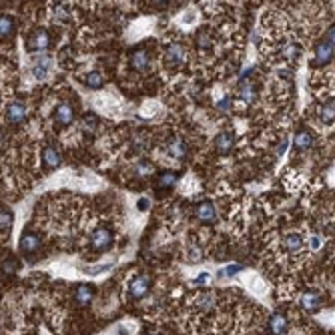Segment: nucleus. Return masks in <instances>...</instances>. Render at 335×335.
Masks as SVG:
<instances>
[{
	"label": "nucleus",
	"instance_id": "f257e3e1",
	"mask_svg": "<svg viewBox=\"0 0 335 335\" xmlns=\"http://www.w3.org/2000/svg\"><path fill=\"white\" fill-rule=\"evenodd\" d=\"M28 50L30 52H40V54H45V50L50 47V36H48V32L47 30H43V28H38V30H34L30 36H28Z\"/></svg>",
	"mask_w": 335,
	"mask_h": 335
},
{
	"label": "nucleus",
	"instance_id": "f03ea898",
	"mask_svg": "<svg viewBox=\"0 0 335 335\" xmlns=\"http://www.w3.org/2000/svg\"><path fill=\"white\" fill-rule=\"evenodd\" d=\"M91 245H93L95 251H107V249H111V245H113V233L109 231L107 227L95 229L93 235H91Z\"/></svg>",
	"mask_w": 335,
	"mask_h": 335
},
{
	"label": "nucleus",
	"instance_id": "7ed1b4c3",
	"mask_svg": "<svg viewBox=\"0 0 335 335\" xmlns=\"http://www.w3.org/2000/svg\"><path fill=\"white\" fill-rule=\"evenodd\" d=\"M149 289H151V277H146V275L135 277L129 285V293L133 299H143L146 293H149Z\"/></svg>",
	"mask_w": 335,
	"mask_h": 335
},
{
	"label": "nucleus",
	"instance_id": "20e7f679",
	"mask_svg": "<svg viewBox=\"0 0 335 335\" xmlns=\"http://www.w3.org/2000/svg\"><path fill=\"white\" fill-rule=\"evenodd\" d=\"M6 120L10 124H20L26 120V104L20 102V100H14L6 107Z\"/></svg>",
	"mask_w": 335,
	"mask_h": 335
},
{
	"label": "nucleus",
	"instance_id": "39448f33",
	"mask_svg": "<svg viewBox=\"0 0 335 335\" xmlns=\"http://www.w3.org/2000/svg\"><path fill=\"white\" fill-rule=\"evenodd\" d=\"M195 215H197V219H199L201 223H207V225L217 221V211H215V205H213L211 201H203V203H199L197 209H195Z\"/></svg>",
	"mask_w": 335,
	"mask_h": 335
},
{
	"label": "nucleus",
	"instance_id": "423d86ee",
	"mask_svg": "<svg viewBox=\"0 0 335 335\" xmlns=\"http://www.w3.org/2000/svg\"><path fill=\"white\" fill-rule=\"evenodd\" d=\"M50 69H52V58H50L48 54H38V56H36V62H34V67H32V74H34L38 80H43V78L48 76Z\"/></svg>",
	"mask_w": 335,
	"mask_h": 335
},
{
	"label": "nucleus",
	"instance_id": "0eeeda50",
	"mask_svg": "<svg viewBox=\"0 0 335 335\" xmlns=\"http://www.w3.org/2000/svg\"><path fill=\"white\" fill-rule=\"evenodd\" d=\"M18 245H20V251H23V253H26V255L36 253V251L40 249V237L36 233H32V231H24L23 237H20V243Z\"/></svg>",
	"mask_w": 335,
	"mask_h": 335
},
{
	"label": "nucleus",
	"instance_id": "6e6552de",
	"mask_svg": "<svg viewBox=\"0 0 335 335\" xmlns=\"http://www.w3.org/2000/svg\"><path fill=\"white\" fill-rule=\"evenodd\" d=\"M54 120L58 124H62V127H69V124L74 120V109L71 107V104H67V102L58 104L56 111H54Z\"/></svg>",
	"mask_w": 335,
	"mask_h": 335
},
{
	"label": "nucleus",
	"instance_id": "1a4fd4ad",
	"mask_svg": "<svg viewBox=\"0 0 335 335\" xmlns=\"http://www.w3.org/2000/svg\"><path fill=\"white\" fill-rule=\"evenodd\" d=\"M185 48L179 45V43H175V45H169L167 47V50H165V58H167V62L169 65H173V67H179L181 62H185Z\"/></svg>",
	"mask_w": 335,
	"mask_h": 335
},
{
	"label": "nucleus",
	"instance_id": "9d476101",
	"mask_svg": "<svg viewBox=\"0 0 335 335\" xmlns=\"http://www.w3.org/2000/svg\"><path fill=\"white\" fill-rule=\"evenodd\" d=\"M235 146V135L231 131H223L215 137V149L219 153H229Z\"/></svg>",
	"mask_w": 335,
	"mask_h": 335
},
{
	"label": "nucleus",
	"instance_id": "9b49d317",
	"mask_svg": "<svg viewBox=\"0 0 335 335\" xmlns=\"http://www.w3.org/2000/svg\"><path fill=\"white\" fill-rule=\"evenodd\" d=\"M177 183H179V173H175V171H165L157 179V189L159 191H169V189H173Z\"/></svg>",
	"mask_w": 335,
	"mask_h": 335
},
{
	"label": "nucleus",
	"instance_id": "f8f14e48",
	"mask_svg": "<svg viewBox=\"0 0 335 335\" xmlns=\"http://www.w3.org/2000/svg\"><path fill=\"white\" fill-rule=\"evenodd\" d=\"M333 52H335V48L327 43V40L319 43L315 47V60H317V65H327V62L333 58Z\"/></svg>",
	"mask_w": 335,
	"mask_h": 335
},
{
	"label": "nucleus",
	"instance_id": "ddd939ff",
	"mask_svg": "<svg viewBox=\"0 0 335 335\" xmlns=\"http://www.w3.org/2000/svg\"><path fill=\"white\" fill-rule=\"evenodd\" d=\"M319 305H321V297H319L317 291H307V293H303V295H301V307L305 311L313 313V311L319 309Z\"/></svg>",
	"mask_w": 335,
	"mask_h": 335
},
{
	"label": "nucleus",
	"instance_id": "4468645a",
	"mask_svg": "<svg viewBox=\"0 0 335 335\" xmlns=\"http://www.w3.org/2000/svg\"><path fill=\"white\" fill-rule=\"evenodd\" d=\"M149 52L146 50H143V48H139V50H135V52H131V69H135V71H144L146 67H149Z\"/></svg>",
	"mask_w": 335,
	"mask_h": 335
},
{
	"label": "nucleus",
	"instance_id": "2eb2a0df",
	"mask_svg": "<svg viewBox=\"0 0 335 335\" xmlns=\"http://www.w3.org/2000/svg\"><path fill=\"white\" fill-rule=\"evenodd\" d=\"M167 151H169V155L175 157V159H185L187 153H189V149H187V144H185V141L181 137L171 139L169 141V149H167Z\"/></svg>",
	"mask_w": 335,
	"mask_h": 335
},
{
	"label": "nucleus",
	"instance_id": "dca6fc26",
	"mask_svg": "<svg viewBox=\"0 0 335 335\" xmlns=\"http://www.w3.org/2000/svg\"><path fill=\"white\" fill-rule=\"evenodd\" d=\"M269 331L273 335H283L287 331V319L283 313H275V315H271L269 319Z\"/></svg>",
	"mask_w": 335,
	"mask_h": 335
},
{
	"label": "nucleus",
	"instance_id": "f3484780",
	"mask_svg": "<svg viewBox=\"0 0 335 335\" xmlns=\"http://www.w3.org/2000/svg\"><path fill=\"white\" fill-rule=\"evenodd\" d=\"M95 297V287L93 285H80L74 293V299L78 305H89Z\"/></svg>",
	"mask_w": 335,
	"mask_h": 335
},
{
	"label": "nucleus",
	"instance_id": "a211bd4d",
	"mask_svg": "<svg viewBox=\"0 0 335 335\" xmlns=\"http://www.w3.org/2000/svg\"><path fill=\"white\" fill-rule=\"evenodd\" d=\"M43 163L47 167H50V169H56V167L60 165V155H58V151L54 149V146H45L43 149Z\"/></svg>",
	"mask_w": 335,
	"mask_h": 335
},
{
	"label": "nucleus",
	"instance_id": "6ab92c4d",
	"mask_svg": "<svg viewBox=\"0 0 335 335\" xmlns=\"http://www.w3.org/2000/svg\"><path fill=\"white\" fill-rule=\"evenodd\" d=\"M293 144H295V149H299V151H307L313 144V135L309 131H299L295 135V139H293Z\"/></svg>",
	"mask_w": 335,
	"mask_h": 335
},
{
	"label": "nucleus",
	"instance_id": "aec40b11",
	"mask_svg": "<svg viewBox=\"0 0 335 335\" xmlns=\"http://www.w3.org/2000/svg\"><path fill=\"white\" fill-rule=\"evenodd\" d=\"M283 245H285L287 251H291V253H297V251L303 249V239H301V235H297V233H289V235L283 239Z\"/></svg>",
	"mask_w": 335,
	"mask_h": 335
},
{
	"label": "nucleus",
	"instance_id": "412c9836",
	"mask_svg": "<svg viewBox=\"0 0 335 335\" xmlns=\"http://www.w3.org/2000/svg\"><path fill=\"white\" fill-rule=\"evenodd\" d=\"M239 98L243 100V102H253L255 100V85L253 82H243L241 85V89H239Z\"/></svg>",
	"mask_w": 335,
	"mask_h": 335
},
{
	"label": "nucleus",
	"instance_id": "4be33fe9",
	"mask_svg": "<svg viewBox=\"0 0 335 335\" xmlns=\"http://www.w3.org/2000/svg\"><path fill=\"white\" fill-rule=\"evenodd\" d=\"M12 32H14V18L8 14H2V18H0V36L8 38Z\"/></svg>",
	"mask_w": 335,
	"mask_h": 335
},
{
	"label": "nucleus",
	"instance_id": "5701e85b",
	"mask_svg": "<svg viewBox=\"0 0 335 335\" xmlns=\"http://www.w3.org/2000/svg\"><path fill=\"white\" fill-rule=\"evenodd\" d=\"M319 117H321L323 122H333V120H335V98H331V100H327V102L323 104Z\"/></svg>",
	"mask_w": 335,
	"mask_h": 335
},
{
	"label": "nucleus",
	"instance_id": "b1692460",
	"mask_svg": "<svg viewBox=\"0 0 335 335\" xmlns=\"http://www.w3.org/2000/svg\"><path fill=\"white\" fill-rule=\"evenodd\" d=\"M85 82H87L89 89H100V87L104 85V78H102V74H100L98 71H91V72L85 76Z\"/></svg>",
	"mask_w": 335,
	"mask_h": 335
},
{
	"label": "nucleus",
	"instance_id": "393cba45",
	"mask_svg": "<svg viewBox=\"0 0 335 335\" xmlns=\"http://www.w3.org/2000/svg\"><path fill=\"white\" fill-rule=\"evenodd\" d=\"M299 45H295V43H285L283 47H281V54L287 58V60H295L297 56H299Z\"/></svg>",
	"mask_w": 335,
	"mask_h": 335
},
{
	"label": "nucleus",
	"instance_id": "a878e982",
	"mask_svg": "<svg viewBox=\"0 0 335 335\" xmlns=\"http://www.w3.org/2000/svg\"><path fill=\"white\" fill-rule=\"evenodd\" d=\"M135 177H149L153 173V163L151 161H141L135 165Z\"/></svg>",
	"mask_w": 335,
	"mask_h": 335
},
{
	"label": "nucleus",
	"instance_id": "bb28decb",
	"mask_svg": "<svg viewBox=\"0 0 335 335\" xmlns=\"http://www.w3.org/2000/svg\"><path fill=\"white\" fill-rule=\"evenodd\" d=\"M10 227H12V213L10 209L2 207V211H0V229L2 231H10Z\"/></svg>",
	"mask_w": 335,
	"mask_h": 335
},
{
	"label": "nucleus",
	"instance_id": "cd10ccee",
	"mask_svg": "<svg viewBox=\"0 0 335 335\" xmlns=\"http://www.w3.org/2000/svg\"><path fill=\"white\" fill-rule=\"evenodd\" d=\"M96 115H93V113H87L85 117H82V131H89V133H95V129H96Z\"/></svg>",
	"mask_w": 335,
	"mask_h": 335
},
{
	"label": "nucleus",
	"instance_id": "c85d7f7f",
	"mask_svg": "<svg viewBox=\"0 0 335 335\" xmlns=\"http://www.w3.org/2000/svg\"><path fill=\"white\" fill-rule=\"evenodd\" d=\"M52 12H54V18L58 20V23H67V20H69V8L62 4V2H56L54 8H52Z\"/></svg>",
	"mask_w": 335,
	"mask_h": 335
},
{
	"label": "nucleus",
	"instance_id": "c756f323",
	"mask_svg": "<svg viewBox=\"0 0 335 335\" xmlns=\"http://www.w3.org/2000/svg\"><path fill=\"white\" fill-rule=\"evenodd\" d=\"M239 271H243V267L241 265H231V267H225V269H221L219 273H217V277H231V275H235V273H239Z\"/></svg>",
	"mask_w": 335,
	"mask_h": 335
},
{
	"label": "nucleus",
	"instance_id": "7c9ffc66",
	"mask_svg": "<svg viewBox=\"0 0 335 335\" xmlns=\"http://www.w3.org/2000/svg\"><path fill=\"white\" fill-rule=\"evenodd\" d=\"M14 271H16V261H14L12 257L4 259V261H2V273H4V275H12Z\"/></svg>",
	"mask_w": 335,
	"mask_h": 335
},
{
	"label": "nucleus",
	"instance_id": "2f4dec72",
	"mask_svg": "<svg viewBox=\"0 0 335 335\" xmlns=\"http://www.w3.org/2000/svg\"><path fill=\"white\" fill-rule=\"evenodd\" d=\"M137 209H139V211H149V209H151V201H149V197H141V199H139V203H137Z\"/></svg>",
	"mask_w": 335,
	"mask_h": 335
},
{
	"label": "nucleus",
	"instance_id": "473e14b6",
	"mask_svg": "<svg viewBox=\"0 0 335 335\" xmlns=\"http://www.w3.org/2000/svg\"><path fill=\"white\" fill-rule=\"evenodd\" d=\"M325 40H327V43H329V45L335 48V24L327 28V32H325Z\"/></svg>",
	"mask_w": 335,
	"mask_h": 335
},
{
	"label": "nucleus",
	"instance_id": "72a5a7b5",
	"mask_svg": "<svg viewBox=\"0 0 335 335\" xmlns=\"http://www.w3.org/2000/svg\"><path fill=\"white\" fill-rule=\"evenodd\" d=\"M207 281H209V273H201L199 277H195V279H193V283H195V285H205Z\"/></svg>",
	"mask_w": 335,
	"mask_h": 335
},
{
	"label": "nucleus",
	"instance_id": "f704fd0d",
	"mask_svg": "<svg viewBox=\"0 0 335 335\" xmlns=\"http://www.w3.org/2000/svg\"><path fill=\"white\" fill-rule=\"evenodd\" d=\"M229 104H231V98H229V96H225V98H223V100L217 104V107H219L221 111H227V109H229Z\"/></svg>",
	"mask_w": 335,
	"mask_h": 335
},
{
	"label": "nucleus",
	"instance_id": "c9c22d12",
	"mask_svg": "<svg viewBox=\"0 0 335 335\" xmlns=\"http://www.w3.org/2000/svg\"><path fill=\"white\" fill-rule=\"evenodd\" d=\"M197 45H199L201 48H205V47H209V36H205V34H201V36H199V40H197Z\"/></svg>",
	"mask_w": 335,
	"mask_h": 335
},
{
	"label": "nucleus",
	"instance_id": "e433bc0d",
	"mask_svg": "<svg viewBox=\"0 0 335 335\" xmlns=\"http://www.w3.org/2000/svg\"><path fill=\"white\" fill-rule=\"evenodd\" d=\"M311 247L313 249H319V237H311Z\"/></svg>",
	"mask_w": 335,
	"mask_h": 335
},
{
	"label": "nucleus",
	"instance_id": "4c0bfd02",
	"mask_svg": "<svg viewBox=\"0 0 335 335\" xmlns=\"http://www.w3.org/2000/svg\"><path fill=\"white\" fill-rule=\"evenodd\" d=\"M149 335H159V333H155V331H153V333H149Z\"/></svg>",
	"mask_w": 335,
	"mask_h": 335
}]
</instances>
